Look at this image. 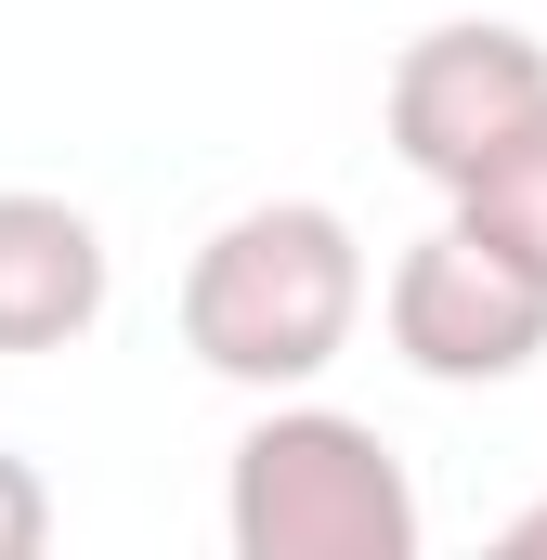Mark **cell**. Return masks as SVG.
Instances as JSON below:
<instances>
[{"mask_svg": "<svg viewBox=\"0 0 547 560\" xmlns=\"http://www.w3.org/2000/svg\"><path fill=\"white\" fill-rule=\"evenodd\" d=\"M365 326V235L326 196H261L196 235L183 261V352L235 392H313Z\"/></svg>", "mask_w": 547, "mask_h": 560, "instance_id": "6da1fadb", "label": "cell"}, {"mask_svg": "<svg viewBox=\"0 0 547 560\" xmlns=\"http://www.w3.org/2000/svg\"><path fill=\"white\" fill-rule=\"evenodd\" d=\"M222 535L235 560H417V482L365 418L313 405V392H261V418L222 469Z\"/></svg>", "mask_w": 547, "mask_h": 560, "instance_id": "7a4b0ae2", "label": "cell"}, {"mask_svg": "<svg viewBox=\"0 0 547 560\" xmlns=\"http://www.w3.org/2000/svg\"><path fill=\"white\" fill-rule=\"evenodd\" d=\"M379 118H392V156H405L417 183L456 196L482 156H509L522 131H547V39L535 26H496V13L417 26L405 52H392Z\"/></svg>", "mask_w": 547, "mask_h": 560, "instance_id": "3957f363", "label": "cell"}, {"mask_svg": "<svg viewBox=\"0 0 547 560\" xmlns=\"http://www.w3.org/2000/svg\"><path fill=\"white\" fill-rule=\"evenodd\" d=\"M379 326L430 392H496V378H522L547 352V287L522 261H496L469 222H430L379 275Z\"/></svg>", "mask_w": 547, "mask_h": 560, "instance_id": "277c9868", "label": "cell"}, {"mask_svg": "<svg viewBox=\"0 0 547 560\" xmlns=\"http://www.w3.org/2000/svg\"><path fill=\"white\" fill-rule=\"evenodd\" d=\"M105 300H118L105 222L79 196L0 183V352H66V339L105 326Z\"/></svg>", "mask_w": 547, "mask_h": 560, "instance_id": "5b68a950", "label": "cell"}, {"mask_svg": "<svg viewBox=\"0 0 547 560\" xmlns=\"http://www.w3.org/2000/svg\"><path fill=\"white\" fill-rule=\"evenodd\" d=\"M443 222H469L496 261H522V275L547 287V131H522L509 156H482V170L443 196Z\"/></svg>", "mask_w": 547, "mask_h": 560, "instance_id": "8992f818", "label": "cell"}, {"mask_svg": "<svg viewBox=\"0 0 547 560\" xmlns=\"http://www.w3.org/2000/svg\"><path fill=\"white\" fill-rule=\"evenodd\" d=\"M53 548V482L26 456H0V560H39Z\"/></svg>", "mask_w": 547, "mask_h": 560, "instance_id": "52a82bcc", "label": "cell"}, {"mask_svg": "<svg viewBox=\"0 0 547 560\" xmlns=\"http://www.w3.org/2000/svg\"><path fill=\"white\" fill-rule=\"evenodd\" d=\"M509 548H522V560H547V495L522 509V522H509Z\"/></svg>", "mask_w": 547, "mask_h": 560, "instance_id": "ba28073f", "label": "cell"}]
</instances>
